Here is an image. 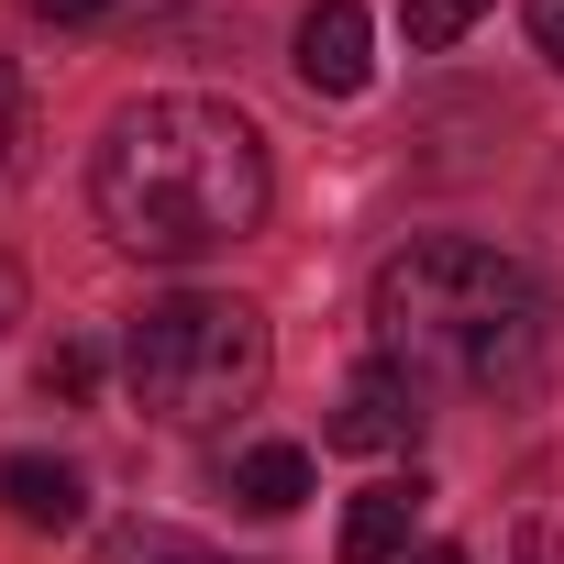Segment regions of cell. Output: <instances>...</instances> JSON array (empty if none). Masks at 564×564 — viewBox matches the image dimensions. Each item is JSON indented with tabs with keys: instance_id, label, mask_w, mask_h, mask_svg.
<instances>
[{
	"instance_id": "cell-13",
	"label": "cell",
	"mask_w": 564,
	"mask_h": 564,
	"mask_svg": "<svg viewBox=\"0 0 564 564\" xmlns=\"http://www.w3.org/2000/svg\"><path fill=\"white\" fill-rule=\"evenodd\" d=\"M531 45H542V56L564 67V0H531Z\"/></svg>"
},
{
	"instance_id": "cell-9",
	"label": "cell",
	"mask_w": 564,
	"mask_h": 564,
	"mask_svg": "<svg viewBox=\"0 0 564 564\" xmlns=\"http://www.w3.org/2000/svg\"><path fill=\"white\" fill-rule=\"evenodd\" d=\"M100 564H232V553H199L166 520H122V531H100Z\"/></svg>"
},
{
	"instance_id": "cell-2",
	"label": "cell",
	"mask_w": 564,
	"mask_h": 564,
	"mask_svg": "<svg viewBox=\"0 0 564 564\" xmlns=\"http://www.w3.org/2000/svg\"><path fill=\"white\" fill-rule=\"evenodd\" d=\"M542 276L498 243L432 232L410 254L377 265V344L399 377H443V388H520L542 366Z\"/></svg>"
},
{
	"instance_id": "cell-5",
	"label": "cell",
	"mask_w": 564,
	"mask_h": 564,
	"mask_svg": "<svg viewBox=\"0 0 564 564\" xmlns=\"http://www.w3.org/2000/svg\"><path fill=\"white\" fill-rule=\"evenodd\" d=\"M300 78L322 100H355L377 78V34H366V0H311L300 12Z\"/></svg>"
},
{
	"instance_id": "cell-10",
	"label": "cell",
	"mask_w": 564,
	"mask_h": 564,
	"mask_svg": "<svg viewBox=\"0 0 564 564\" xmlns=\"http://www.w3.org/2000/svg\"><path fill=\"white\" fill-rule=\"evenodd\" d=\"M476 12H487V0H399V34H410L421 56H443V45H454Z\"/></svg>"
},
{
	"instance_id": "cell-1",
	"label": "cell",
	"mask_w": 564,
	"mask_h": 564,
	"mask_svg": "<svg viewBox=\"0 0 564 564\" xmlns=\"http://www.w3.org/2000/svg\"><path fill=\"white\" fill-rule=\"evenodd\" d=\"M89 210L122 254L199 265L265 221V133L232 100H133L89 155Z\"/></svg>"
},
{
	"instance_id": "cell-7",
	"label": "cell",
	"mask_w": 564,
	"mask_h": 564,
	"mask_svg": "<svg viewBox=\"0 0 564 564\" xmlns=\"http://www.w3.org/2000/svg\"><path fill=\"white\" fill-rule=\"evenodd\" d=\"M410 509H421V487H355V509H344V564H399L410 553Z\"/></svg>"
},
{
	"instance_id": "cell-12",
	"label": "cell",
	"mask_w": 564,
	"mask_h": 564,
	"mask_svg": "<svg viewBox=\"0 0 564 564\" xmlns=\"http://www.w3.org/2000/svg\"><path fill=\"white\" fill-rule=\"evenodd\" d=\"M122 0H34V23H111Z\"/></svg>"
},
{
	"instance_id": "cell-3",
	"label": "cell",
	"mask_w": 564,
	"mask_h": 564,
	"mask_svg": "<svg viewBox=\"0 0 564 564\" xmlns=\"http://www.w3.org/2000/svg\"><path fill=\"white\" fill-rule=\"evenodd\" d=\"M122 388H133L144 421L210 432V421H232V410L265 388V322H254L243 300L177 289V300L133 311V333H122Z\"/></svg>"
},
{
	"instance_id": "cell-8",
	"label": "cell",
	"mask_w": 564,
	"mask_h": 564,
	"mask_svg": "<svg viewBox=\"0 0 564 564\" xmlns=\"http://www.w3.org/2000/svg\"><path fill=\"white\" fill-rule=\"evenodd\" d=\"M232 498L265 509V520H289V509L311 498V454H300V443H254V454L232 465Z\"/></svg>"
},
{
	"instance_id": "cell-6",
	"label": "cell",
	"mask_w": 564,
	"mask_h": 564,
	"mask_svg": "<svg viewBox=\"0 0 564 564\" xmlns=\"http://www.w3.org/2000/svg\"><path fill=\"white\" fill-rule=\"evenodd\" d=\"M0 509H12L23 531H78L89 520V487L56 454H12V465H0Z\"/></svg>"
},
{
	"instance_id": "cell-15",
	"label": "cell",
	"mask_w": 564,
	"mask_h": 564,
	"mask_svg": "<svg viewBox=\"0 0 564 564\" xmlns=\"http://www.w3.org/2000/svg\"><path fill=\"white\" fill-rule=\"evenodd\" d=\"M410 564H465V553H454V542H432V553H410Z\"/></svg>"
},
{
	"instance_id": "cell-14",
	"label": "cell",
	"mask_w": 564,
	"mask_h": 564,
	"mask_svg": "<svg viewBox=\"0 0 564 564\" xmlns=\"http://www.w3.org/2000/svg\"><path fill=\"white\" fill-rule=\"evenodd\" d=\"M0 155H12V67H0Z\"/></svg>"
},
{
	"instance_id": "cell-11",
	"label": "cell",
	"mask_w": 564,
	"mask_h": 564,
	"mask_svg": "<svg viewBox=\"0 0 564 564\" xmlns=\"http://www.w3.org/2000/svg\"><path fill=\"white\" fill-rule=\"evenodd\" d=\"M34 388H45V399H67V410H78V399H89V388H100V344H78V333H67V344H56V355H45V366H34Z\"/></svg>"
},
{
	"instance_id": "cell-4",
	"label": "cell",
	"mask_w": 564,
	"mask_h": 564,
	"mask_svg": "<svg viewBox=\"0 0 564 564\" xmlns=\"http://www.w3.org/2000/svg\"><path fill=\"white\" fill-rule=\"evenodd\" d=\"M410 432H421V377H399V366L377 355V366H355V388L333 399V432H322V443H333V454H399Z\"/></svg>"
},
{
	"instance_id": "cell-16",
	"label": "cell",
	"mask_w": 564,
	"mask_h": 564,
	"mask_svg": "<svg viewBox=\"0 0 564 564\" xmlns=\"http://www.w3.org/2000/svg\"><path fill=\"white\" fill-rule=\"evenodd\" d=\"M12 300H23V289H12V265H0V322H12Z\"/></svg>"
}]
</instances>
